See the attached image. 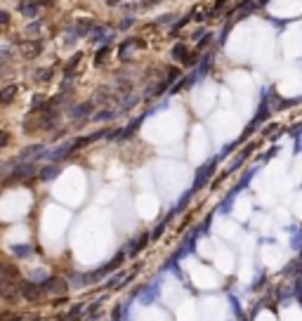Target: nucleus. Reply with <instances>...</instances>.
<instances>
[{
	"mask_svg": "<svg viewBox=\"0 0 302 321\" xmlns=\"http://www.w3.org/2000/svg\"><path fill=\"white\" fill-rule=\"evenodd\" d=\"M43 291L47 295H62V293H66V281H64V279H59V277L47 279V281L43 284Z\"/></svg>",
	"mask_w": 302,
	"mask_h": 321,
	"instance_id": "obj_1",
	"label": "nucleus"
},
{
	"mask_svg": "<svg viewBox=\"0 0 302 321\" xmlns=\"http://www.w3.org/2000/svg\"><path fill=\"white\" fill-rule=\"evenodd\" d=\"M21 293H24V298H28V300H38V298H40V288L33 284H21Z\"/></svg>",
	"mask_w": 302,
	"mask_h": 321,
	"instance_id": "obj_2",
	"label": "nucleus"
},
{
	"mask_svg": "<svg viewBox=\"0 0 302 321\" xmlns=\"http://www.w3.org/2000/svg\"><path fill=\"white\" fill-rule=\"evenodd\" d=\"M38 7H40V5H38V0H28V2L21 5V14H24V17H36Z\"/></svg>",
	"mask_w": 302,
	"mask_h": 321,
	"instance_id": "obj_3",
	"label": "nucleus"
},
{
	"mask_svg": "<svg viewBox=\"0 0 302 321\" xmlns=\"http://www.w3.org/2000/svg\"><path fill=\"white\" fill-rule=\"evenodd\" d=\"M14 95H17V85H9V88L0 90V107H2V104H7V102H12Z\"/></svg>",
	"mask_w": 302,
	"mask_h": 321,
	"instance_id": "obj_4",
	"label": "nucleus"
},
{
	"mask_svg": "<svg viewBox=\"0 0 302 321\" xmlns=\"http://www.w3.org/2000/svg\"><path fill=\"white\" fill-rule=\"evenodd\" d=\"M38 152H43V147H40V144H36V147H31V149H24V152H21V159H19V160L36 159V156H40Z\"/></svg>",
	"mask_w": 302,
	"mask_h": 321,
	"instance_id": "obj_5",
	"label": "nucleus"
},
{
	"mask_svg": "<svg viewBox=\"0 0 302 321\" xmlns=\"http://www.w3.org/2000/svg\"><path fill=\"white\" fill-rule=\"evenodd\" d=\"M12 57V45L9 43H0V62H5Z\"/></svg>",
	"mask_w": 302,
	"mask_h": 321,
	"instance_id": "obj_6",
	"label": "nucleus"
},
{
	"mask_svg": "<svg viewBox=\"0 0 302 321\" xmlns=\"http://www.w3.org/2000/svg\"><path fill=\"white\" fill-rule=\"evenodd\" d=\"M31 172H33L31 165H17V168H14V177H26V175H31Z\"/></svg>",
	"mask_w": 302,
	"mask_h": 321,
	"instance_id": "obj_7",
	"label": "nucleus"
},
{
	"mask_svg": "<svg viewBox=\"0 0 302 321\" xmlns=\"http://www.w3.org/2000/svg\"><path fill=\"white\" fill-rule=\"evenodd\" d=\"M107 36H109V28H97V31L92 33V43H102Z\"/></svg>",
	"mask_w": 302,
	"mask_h": 321,
	"instance_id": "obj_8",
	"label": "nucleus"
},
{
	"mask_svg": "<svg viewBox=\"0 0 302 321\" xmlns=\"http://www.w3.org/2000/svg\"><path fill=\"white\" fill-rule=\"evenodd\" d=\"M90 31H92V21H90V19H85V21H80V24H78V33H80V36H83V33H90Z\"/></svg>",
	"mask_w": 302,
	"mask_h": 321,
	"instance_id": "obj_9",
	"label": "nucleus"
},
{
	"mask_svg": "<svg viewBox=\"0 0 302 321\" xmlns=\"http://www.w3.org/2000/svg\"><path fill=\"white\" fill-rule=\"evenodd\" d=\"M172 57H175V59H184V57H187V47H184V45H177V47L172 50Z\"/></svg>",
	"mask_w": 302,
	"mask_h": 321,
	"instance_id": "obj_10",
	"label": "nucleus"
},
{
	"mask_svg": "<svg viewBox=\"0 0 302 321\" xmlns=\"http://www.w3.org/2000/svg\"><path fill=\"white\" fill-rule=\"evenodd\" d=\"M54 175H57V170H54V168H50V170H45V172H43V179H47V177L52 179Z\"/></svg>",
	"mask_w": 302,
	"mask_h": 321,
	"instance_id": "obj_11",
	"label": "nucleus"
},
{
	"mask_svg": "<svg viewBox=\"0 0 302 321\" xmlns=\"http://www.w3.org/2000/svg\"><path fill=\"white\" fill-rule=\"evenodd\" d=\"M9 21V14L7 12H2V9H0V26H2V24H7Z\"/></svg>",
	"mask_w": 302,
	"mask_h": 321,
	"instance_id": "obj_12",
	"label": "nucleus"
},
{
	"mask_svg": "<svg viewBox=\"0 0 302 321\" xmlns=\"http://www.w3.org/2000/svg\"><path fill=\"white\" fill-rule=\"evenodd\" d=\"M7 140H9V135L0 130V147H5V144H7Z\"/></svg>",
	"mask_w": 302,
	"mask_h": 321,
	"instance_id": "obj_13",
	"label": "nucleus"
},
{
	"mask_svg": "<svg viewBox=\"0 0 302 321\" xmlns=\"http://www.w3.org/2000/svg\"><path fill=\"white\" fill-rule=\"evenodd\" d=\"M38 5H52V0H38Z\"/></svg>",
	"mask_w": 302,
	"mask_h": 321,
	"instance_id": "obj_14",
	"label": "nucleus"
}]
</instances>
